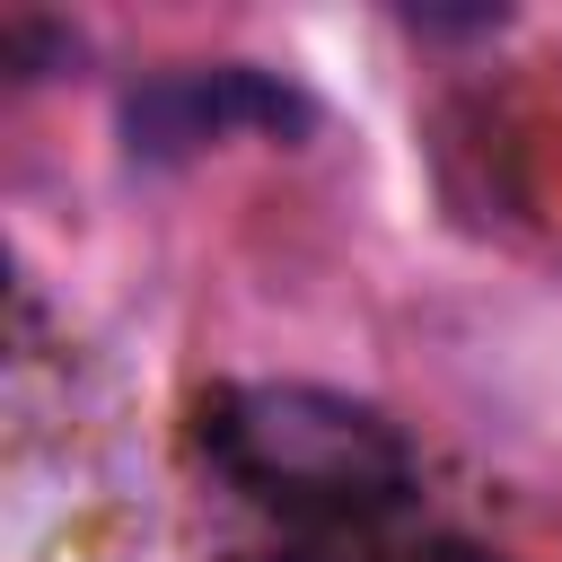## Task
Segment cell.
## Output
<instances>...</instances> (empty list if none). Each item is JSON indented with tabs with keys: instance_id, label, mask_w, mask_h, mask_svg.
<instances>
[{
	"instance_id": "obj_1",
	"label": "cell",
	"mask_w": 562,
	"mask_h": 562,
	"mask_svg": "<svg viewBox=\"0 0 562 562\" xmlns=\"http://www.w3.org/2000/svg\"><path fill=\"white\" fill-rule=\"evenodd\" d=\"M228 474L263 501H325V509H369L404 492V439L316 386H255L228 395L211 422Z\"/></svg>"
},
{
	"instance_id": "obj_2",
	"label": "cell",
	"mask_w": 562,
	"mask_h": 562,
	"mask_svg": "<svg viewBox=\"0 0 562 562\" xmlns=\"http://www.w3.org/2000/svg\"><path fill=\"white\" fill-rule=\"evenodd\" d=\"M299 114H307V105H299L281 79H263V70L228 61V70H176V79L140 88L123 123H132V149L167 158V149L228 140V132H290Z\"/></svg>"
}]
</instances>
